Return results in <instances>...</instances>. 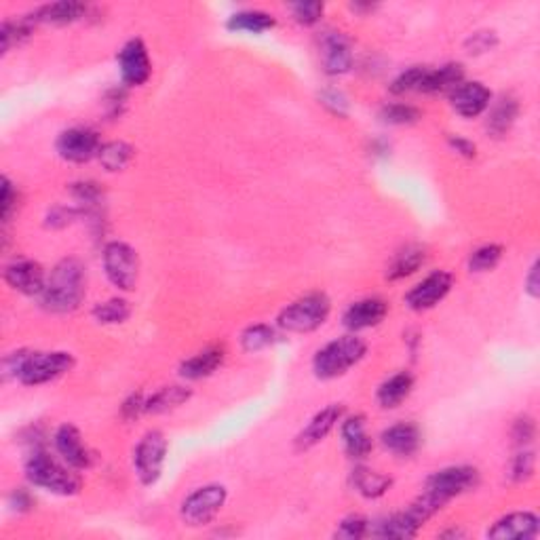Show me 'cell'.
I'll return each mask as SVG.
<instances>
[{
  "instance_id": "cell-1",
  "label": "cell",
  "mask_w": 540,
  "mask_h": 540,
  "mask_svg": "<svg viewBox=\"0 0 540 540\" xmlns=\"http://www.w3.org/2000/svg\"><path fill=\"white\" fill-rule=\"evenodd\" d=\"M85 266L76 258H66L55 264L51 275L47 277V286L41 293V304L49 313H72L85 298L87 292Z\"/></svg>"
},
{
  "instance_id": "cell-2",
  "label": "cell",
  "mask_w": 540,
  "mask_h": 540,
  "mask_svg": "<svg viewBox=\"0 0 540 540\" xmlns=\"http://www.w3.org/2000/svg\"><path fill=\"white\" fill-rule=\"evenodd\" d=\"M70 465H61L44 450H35L30 458L26 460V477L35 488H43L47 492L59 494V497H74L81 492V477L72 473Z\"/></svg>"
},
{
  "instance_id": "cell-3",
  "label": "cell",
  "mask_w": 540,
  "mask_h": 540,
  "mask_svg": "<svg viewBox=\"0 0 540 540\" xmlns=\"http://www.w3.org/2000/svg\"><path fill=\"white\" fill-rule=\"evenodd\" d=\"M367 344L364 338L348 333V336L336 338L330 344L317 350L313 359V372L321 380H333L347 374L350 367H355L365 357Z\"/></svg>"
},
{
  "instance_id": "cell-4",
  "label": "cell",
  "mask_w": 540,
  "mask_h": 540,
  "mask_svg": "<svg viewBox=\"0 0 540 540\" xmlns=\"http://www.w3.org/2000/svg\"><path fill=\"white\" fill-rule=\"evenodd\" d=\"M330 313V298L323 292H313L306 293V296L296 300V302H292L287 309H283L277 323H279L281 330L289 333H310L319 330L323 323L327 321Z\"/></svg>"
},
{
  "instance_id": "cell-5",
  "label": "cell",
  "mask_w": 540,
  "mask_h": 540,
  "mask_svg": "<svg viewBox=\"0 0 540 540\" xmlns=\"http://www.w3.org/2000/svg\"><path fill=\"white\" fill-rule=\"evenodd\" d=\"M228 492L220 483H209V486L197 488L192 494L184 498L180 517L186 526L203 528L218 517L224 509Z\"/></svg>"
},
{
  "instance_id": "cell-6",
  "label": "cell",
  "mask_w": 540,
  "mask_h": 540,
  "mask_svg": "<svg viewBox=\"0 0 540 540\" xmlns=\"http://www.w3.org/2000/svg\"><path fill=\"white\" fill-rule=\"evenodd\" d=\"M104 270L108 281L121 292H133L140 277V258L131 245L113 241L104 247Z\"/></svg>"
},
{
  "instance_id": "cell-7",
  "label": "cell",
  "mask_w": 540,
  "mask_h": 540,
  "mask_svg": "<svg viewBox=\"0 0 540 540\" xmlns=\"http://www.w3.org/2000/svg\"><path fill=\"white\" fill-rule=\"evenodd\" d=\"M477 481H480V473L473 469V466H448V469L433 473V475L428 477L425 494L435 500L443 509L450 500L475 488Z\"/></svg>"
},
{
  "instance_id": "cell-8",
  "label": "cell",
  "mask_w": 540,
  "mask_h": 540,
  "mask_svg": "<svg viewBox=\"0 0 540 540\" xmlns=\"http://www.w3.org/2000/svg\"><path fill=\"white\" fill-rule=\"evenodd\" d=\"M72 367H74V357L66 350H53V353H32L30 350L18 380L26 387H41V384L53 382L68 374Z\"/></svg>"
},
{
  "instance_id": "cell-9",
  "label": "cell",
  "mask_w": 540,
  "mask_h": 540,
  "mask_svg": "<svg viewBox=\"0 0 540 540\" xmlns=\"http://www.w3.org/2000/svg\"><path fill=\"white\" fill-rule=\"evenodd\" d=\"M167 443L165 435L160 431H148L140 439L136 452H133V466H136V475L144 486H153L160 480L163 465L167 458Z\"/></svg>"
},
{
  "instance_id": "cell-10",
  "label": "cell",
  "mask_w": 540,
  "mask_h": 540,
  "mask_svg": "<svg viewBox=\"0 0 540 540\" xmlns=\"http://www.w3.org/2000/svg\"><path fill=\"white\" fill-rule=\"evenodd\" d=\"M55 150L64 160L68 163H89L91 159H98L99 150H102V142L99 136L89 127H72L59 133L58 142H55Z\"/></svg>"
},
{
  "instance_id": "cell-11",
  "label": "cell",
  "mask_w": 540,
  "mask_h": 540,
  "mask_svg": "<svg viewBox=\"0 0 540 540\" xmlns=\"http://www.w3.org/2000/svg\"><path fill=\"white\" fill-rule=\"evenodd\" d=\"M452 286H454L452 272L435 270L431 272L427 279H422L419 286L410 289L408 296H405V304H408V309L416 310V313L431 310L448 296Z\"/></svg>"
},
{
  "instance_id": "cell-12",
  "label": "cell",
  "mask_w": 540,
  "mask_h": 540,
  "mask_svg": "<svg viewBox=\"0 0 540 540\" xmlns=\"http://www.w3.org/2000/svg\"><path fill=\"white\" fill-rule=\"evenodd\" d=\"M119 68L121 79L129 87L146 85L153 74V61H150L148 49L140 38H133L119 51Z\"/></svg>"
},
{
  "instance_id": "cell-13",
  "label": "cell",
  "mask_w": 540,
  "mask_h": 540,
  "mask_svg": "<svg viewBox=\"0 0 540 540\" xmlns=\"http://www.w3.org/2000/svg\"><path fill=\"white\" fill-rule=\"evenodd\" d=\"M321 66L325 74L342 76L353 68V47L342 32L327 30L319 38Z\"/></svg>"
},
{
  "instance_id": "cell-14",
  "label": "cell",
  "mask_w": 540,
  "mask_h": 540,
  "mask_svg": "<svg viewBox=\"0 0 540 540\" xmlns=\"http://www.w3.org/2000/svg\"><path fill=\"white\" fill-rule=\"evenodd\" d=\"M450 102H452L456 114H460L462 119H477V116L486 113L489 104H492V91L480 81L460 82V85L450 93Z\"/></svg>"
},
{
  "instance_id": "cell-15",
  "label": "cell",
  "mask_w": 540,
  "mask_h": 540,
  "mask_svg": "<svg viewBox=\"0 0 540 540\" xmlns=\"http://www.w3.org/2000/svg\"><path fill=\"white\" fill-rule=\"evenodd\" d=\"M4 281L11 289L24 296H41L47 286V275L38 262L18 260L4 269Z\"/></svg>"
},
{
  "instance_id": "cell-16",
  "label": "cell",
  "mask_w": 540,
  "mask_h": 540,
  "mask_svg": "<svg viewBox=\"0 0 540 540\" xmlns=\"http://www.w3.org/2000/svg\"><path fill=\"white\" fill-rule=\"evenodd\" d=\"M55 450L61 456L66 465H70L74 471H85L91 466L93 456L82 442L81 431L74 425H61L55 431Z\"/></svg>"
},
{
  "instance_id": "cell-17",
  "label": "cell",
  "mask_w": 540,
  "mask_h": 540,
  "mask_svg": "<svg viewBox=\"0 0 540 540\" xmlns=\"http://www.w3.org/2000/svg\"><path fill=\"white\" fill-rule=\"evenodd\" d=\"M344 408L338 403L327 405V408H323L321 411H317V414L310 419L309 425H306L302 431H300V435L296 437V450L298 452H304V450L315 448L317 443H321L323 439H325L330 433L336 428L338 422L342 420Z\"/></svg>"
},
{
  "instance_id": "cell-18",
  "label": "cell",
  "mask_w": 540,
  "mask_h": 540,
  "mask_svg": "<svg viewBox=\"0 0 540 540\" xmlns=\"http://www.w3.org/2000/svg\"><path fill=\"white\" fill-rule=\"evenodd\" d=\"M387 313H388V304L384 302L382 298H364L359 300V302L348 306L347 313L342 317V325L347 327L348 332L357 333L370 330V327L380 325Z\"/></svg>"
},
{
  "instance_id": "cell-19",
  "label": "cell",
  "mask_w": 540,
  "mask_h": 540,
  "mask_svg": "<svg viewBox=\"0 0 540 540\" xmlns=\"http://www.w3.org/2000/svg\"><path fill=\"white\" fill-rule=\"evenodd\" d=\"M540 521L530 511H517L509 513L494 523L488 530L489 538H506V540H530L538 534Z\"/></svg>"
},
{
  "instance_id": "cell-20",
  "label": "cell",
  "mask_w": 540,
  "mask_h": 540,
  "mask_svg": "<svg viewBox=\"0 0 540 540\" xmlns=\"http://www.w3.org/2000/svg\"><path fill=\"white\" fill-rule=\"evenodd\" d=\"M340 435H342L344 450H347V454L355 460L367 458L372 448H374L370 433H367L365 428V416L361 414L348 416V419L342 420Z\"/></svg>"
},
{
  "instance_id": "cell-21",
  "label": "cell",
  "mask_w": 540,
  "mask_h": 540,
  "mask_svg": "<svg viewBox=\"0 0 540 540\" xmlns=\"http://www.w3.org/2000/svg\"><path fill=\"white\" fill-rule=\"evenodd\" d=\"M380 442L384 450H388L391 454L408 458V456L416 454V450L420 448L422 437L416 425H411V422H399V425L388 427L387 431L382 433Z\"/></svg>"
},
{
  "instance_id": "cell-22",
  "label": "cell",
  "mask_w": 540,
  "mask_h": 540,
  "mask_svg": "<svg viewBox=\"0 0 540 540\" xmlns=\"http://www.w3.org/2000/svg\"><path fill=\"white\" fill-rule=\"evenodd\" d=\"M87 15V7L74 0H61V3L44 4L30 15L35 24H53V26H68L79 21Z\"/></svg>"
},
{
  "instance_id": "cell-23",
  "label": "cell",
  "mask_w": 540,
  "mask_h": 540,
  "mask_svg": "<svg viewBox=\"0 0 540 540\" xmlns=\"http://www.w3.org/2000/svg\"><path fill=\"white\" fill-rule=\"evenodd\" d=\"M224 357L226 353L222 347H209L200 350V353L192 355L191 359H186L180 365V376L186 378V380H203V378L211 376L224 364Z\"/></svg>"
},
{
  "instance_id": "cell-24",
  "label": "cell",
  "mask_w": 540,
  "mask_h": 540,
  "mask_svg": "<svg viewBox=\"0 0 540 540\" xmlns=\"http://www.w3.org/2000/svg\"><path fill=\"white\" fill-rule=\"evenodd\" d=\"M414 388V378L408 372H397L388 380H384L378 388V403L384 410H395L410 397Z\"/></svg>"
},
{
  "instance_id": "cell-25",
  "label": "cell",
  "mask_w": 540,
  "mask_h": 540,
  "mask_svg": "<svg viewBox=\"0 0 540 540\" xmlns=\"http://www.w3.org/2000/svg\"><path fill=\"white\" fill-rule=\"evenodd\" d=\"M489 114L486 121L488 131L492 133L494 137L505 136L509 133L513 122L517 121V114H520V104H517L515 98L503 96L497 104H489Z\"/></svg>"
},
{
  "instance_id": "cell-26",
  "label": "cell",
  "mask_w": 540,
  "mask_h": 540,
  "mask_svg": "<svg viewBox=\"0 0 540 540\" xmlns=\"http://www.w3.org/2000/svg\"><path fill=\"white\" fill-rule=\"evenodd\" d=\"M465 82V70L460 64H445L437 70H427L425 81H422V93H452L456 87Z\"/></svg>"
},
{
  "instance_id": "cell-27",
  "label": "cell",
  "mask_w": 540,
  "mask_h": 540,
  "mask_svg": "<svg viewBox=\"0 0 540 540\" xmlns=\"http://www.w3.org/2000/svg\"><path fill=\"white\" fill-rule=\"evenodd\" d=\"M425 262H427L425 249L419 247V245H408V247L401 249V252L393 258L391 264H388L387 279L388 281L408 279V277L419 272L422 266H425Z\"/></svg>"
},
{
  "instance_id": "cell-28",
  "label": "cell",
  "mask_w": 540,
  "mask_h": 540,
  "mask_svg": "<svg viewBox=\"0 0 540 540\" xmlns=\"http://www.w3.org/2000/svg\"><path fill=\"white\" fill-rule=\"evenodd\" d=\"M277 26L275 18L264 11H239V13L231 15L226 21V27L232 32H249V35H264V32L272 30Z\"/></svg>"
},
{
  "instance_id": "cell-29",
  "label": "cell",
  "mask_w": 540,
  "mask_h": 540,
  "mask_svg": "<svg viewBox=\"0 0 540 540\" xmlns=\"http://www.w3.org/2000/svg\"><path fill=\"white\" fill-rule=\"evenodd\" d=\"M353 486L361 497L365 498H380L393 486V480L382 473L367 469V466H357L353 471Z\"/></svg>"
},
{
  "instance_id": "cell-30",
  "label": "cell",
  "mask_w": 540,
  "mask_h": 540,
  "mask_svg": "<svg viewBox=\"0 0 540 540\" xmlns=\"http://www.w3.org/2000/svg\"><path fill=\"white\" fill-rule=\"evenodd\" d=\"M191 388L186 387H163L153 397L146 399V414H165L191 399Z\"/></svg>"
},
{
  "instance_id": "cell-31",
  "label": "cell",
  "mask_w": 540,
  "mask_h": 540,
  "mask_svg": "<svg viewBox=\"0 0 540 540\" xmlns=\"http://www.w3.org/2000/svg\"><path fill=\"white\" fill-rule=\"evenodd\" d=\"M133 154H136V150H133L129 144L108 142V144H102V150H99L98 159L106 171L114 174V171H122L127 165L131 163Z\"/></svg>"
},
{
  "instance_id": "cell-32",
  "label": "cell",
  "mask_w": 540,
  "mask_h": 540,
  "mask_svg": "<svg viewBox=\"0 0 540 540\" xmlns=\"http://www.w3.org/2000/svg\"><path fill=\"white\" fill-rule=\"evenodd\" d=\"M131 317V304L122 298H110L93 306V319L102 325H119Z\"/></svg>"
},
{
  "instance_id": "cell-33",
  "label": "cell",
  "mask_w": 540,
  "mask_h": 540,
  "mask_svg": "<svg viewBox=\"0 0 540 540\" xmlns=\"http://www.w3.org/2000/svg\"><path fill=\"white\" fill-rule=\"evenodd\" d=\"M277 342V332L270 325L264 323H255L249 325L247 330L241 333V347L247 353H260V350L272 347Z\"/></svg>"
},
{
  "instance_id": "cell-34",
  "label": "cell",
  "mask_w": 540,
  "mask_h": 540,
  "mask_svg": "<svg viewBox=\"0 0 540 540\" xmlns=\"http://www.w3.org/2000/svg\"><path fill=\"white\" fill-rule=\"evenodd\" d=\"M32 26H35V20L24 18L20 21H4L3 27H0V41H3V55L9 53L15 44L26 43L32 35Z\"/></svg>"
},
{
  "instance_id": "cell-35",
  "label": "cell",
  "mask_w": 540,
  "mask_h": 540,
  "mask_svg": "<svg viewBox=\"0 0 540 540\" xmlns=\"http://www.w3.org/2000/svg\"><path fill=\"white\" fill-rule=\"evenodd\" d=\"M505 249L500 247V245H481V247H477L475 252L471 254L469 258V270L471 272H489L494 270L500 264V260H503Z\"/></svg>"
},
{
  "instance_id": "cell-36",
  "label": "cell",
  "mask_w": 540,
  "mask_h": 540,
  "mask_svg": "<svg viewBox=\"0 0 540 540\" xmlns=\"http://www.w3.org/2000/svg\"><path fill=\"white\" fill-rule=\"evenodd\" d=\"M380 119L387 125H411L420 119V110L410 104H388L380 110Z\"/></svg>"
},
{
  "instance_id": "cell-37",
  "label": "cell",
  "mask_w": 540,
  "mask_h": 540,
  "mask_svg": "<svg viewBox=\"0 0 540 540\" xmlns=\"http://www.w3.org/2000/svg\"><path fill=\"white\" fill-rule=\"evenodd\" d=\"M427 70L428 68H422V66H414V68L401 72L397 79L391 82V93H395V96H405V93L420 91Z\"/></svg>"
},
{
  "instance_id": "cell-38",
  "label": "cell",
  "mask_w": 540,
  "mask_h": 540,
  "mask_svg": "<svg viewBox=\"0 0 540 540\" xmlns=\"http://www.w3.org/2000/svg\"><path fill=\"white\" fill-rule=\"evenodd\" d=\"M323 7L321 3H293L292 4V13L293 20L302 26H315L319 24V20L323 18Z\"/></svg>"
},
{
  "instance_id": "cell-39",
  "label": "cell",
  "mask_w": 540,
  "mask_h": 540,
  "mask_svg": "<svg viewBox=\"0 0 540 540\" xmlns=\"http://www.w3.org/2000/svg\"><path fill=\"white\" fill-rule=\"evenodd\" d=\"M534 465H536L534 452H530V450H521L513 458V462H511V477H513V481L530 480L534 475Z\"/></svg>"
},
{
  "instance_id": "cell-40",
  "label": "cell",
  "mask_w": 540,
  "mask_h": 540,
  "mask_svg": "<svg viewBox=\"0 0 540 540\" xmlns=\"http://www.w3.org/2000/svg\"><path fill=\"white\" fill-rule=\"evenodd\" d=\"M367 534V520L361 515H350L347 520L340 521L336 530V538L344 540H359Z\"/></svg>"
},
{
  "instance_id": "cell-41",
  "label": "cell",
  "mask_w": 540,
  "mask_h": 540,
  "mask_svg": "<svg viewBox=\"0 0 540 540\" xmlns=\"http://www.w3.org/2000/svg\"><path fill=\"white\" fill-rule=\"evenodd\" d=\"M498 38H497V32H475V35H471L469 38H466V49H469V53H486L489 51V49L497 47Z\"/></svg>"
},
{
  "instance_id": "cell-42",
  "label": "cell",
  "mask_w": 540,
  "mask_h": 540,
  "mask_svg": "<svg viewBox=\"0 0 540 540\" xmlns=\"http://www.w3.org/2000/svg\"><path fill=\"white\" fill-rule=\"evenodd\" d=\"M321 104L327 106L333 114L347 116L348 113V99L342 91H338V89H325V91L321 93Z\"/></svg>"
},
{
  "instance_id": "cell-43",
  "label": "cell",
  "mask_w": 540,
  "mask_h": 540,
  "mask_svg": "<svg viewBox=\"0 0 540 540\" xmlns=\"http://www.w3.org/2000/svg\"><path fill=\"white\" fill-rule=\"evenodd\" d=\"M72 192H74L76 200H79V203H82V205H87V207L96 205L99 197H102V191H99L98 184H93V182L72 184Z\"/></svg>"
},
{
  "instance_id": "cell-44",
  "label": "cell",
  "mask_w": 540,
  "mask_h": 540,
  "mask_svg": "<svg viewBox=\"0 0 540 540\" xmlns=\"http://www.w3.org/2000/svg\"><path fill=\"white\" fill-rule=\"evenodd\" d=\"M18 191L13 188V184L9 182V177H3V197H0V207H3V220L9 222L13 209L18 207Z\"/></svg>"
},
{
  "instance_id": "cell-45",
  "label": "cell",
  "mask_w": 540,
  "mask_h": 540,
  "mask_svg": "<svg viewBox=\"0 0 540 540\" xmlns=\"http://www.w3.org/2000/svg\"><path fill=\"white\" fill-rule=\"evenodd\" d=\"M121 414L125 420H133L140 414H146V397H144L142 393H133L131 397L122 403Z\"/></svg>"
},
{
  "instance_id": "cell-46",
  "label": "cell",
  "mask_w": 540,
  "mask_h": 540,
  "mask_svg": "<svg viewBox=\"0 0 540 540\" xmlns=\"http://www.w3.org/2000/svg\"><path fill=\"white\" fill-rule=\"evenodd\" d=\"M534 433H536V427H534V420L530 419V416H523V419L515 422L513 439H515L517 445H521V448L532 442Z\"/></svg>"
},
{
  "instance_id": "cell-47",
  "label": "cell",
  "mask_w": 540,
  "mask_h": 540,
  "mask_svg": "<svg viewBox=\"0 0 540 540\" xmlns=\"http://www.w3.org/2000/svg\"><path fill=\"white\" fill-rule=\"evenodd\" d=\"M448 144H450V148L456 150V153L462 154L465 159H473L477 154L475 144L469 142L466 137H462V136H448Z\"/></svg>"
},
{
  "instance_id": "cell-48",
  "label": "cell",
  "mask_w": 540,
  "mask_h": 540,
  "mask_svg": "<svg viewBox=\"0 0 540 540\" xmlns=\"http://www.w3.org/2000/svg\"><path fill=\"white\" fill-rule=\"evenodd\" d=\"M9 503H11V506H13L15 511H30L32 509V497L30 494H27V489H15L13 494H11V498H9Z\"/></svg>"
},
{
  "instance_id": "cell-49",
  "label": "cell",
  "mask_w": 540,
  "mask_h": 540,
  "mask_svg": "<svg viewBox=\"0 0 540 540\" xmlns=\"http://www.w3.org/2000/svg\"><path fill=\"white\" fill-rule=\"evenodd\" d=\"M526 292L530 298L540 296V281H538V262H534L530 272L526 277Z\"/></svg>"
},
{
  "instance_id": "cell-50",
  "label": "cell",
  "mask_w": 540,
  "mask_h": 540,
  "mask_svg": "<svg viewBox=\"0 0 540 540\" xmlns=\"http://www.w3.org/2000/svg\"><path fill=\"white\" fill-rule=\"evenodd\" d=\"M70 218H74V211L72 209H64V207H58L51 211V215H49V224L59 228V226H66L70 224Z\"/></svg>"
},
{
  "instance_id": "cell-51",
  "label": "cell",
  "mask_w": 540,
  "mask_h": 540,
  "mask_svg": "<svg viewBox=\"0 0 540 540\" xmlns=\"http://www.w3.org/2000/svg\"><path fill=\"white\" fill-rule=\"evenodd\" d=\"M443 536H465V534L458 532V530H452V532H445Z\"/></svg>"
}]
</instances>
